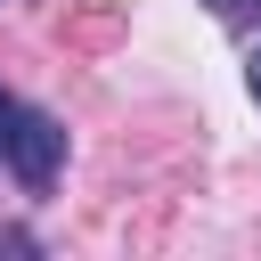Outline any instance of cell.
Returning a JSON list of instances; mask_svg holds the SVG:
<instances>
[{
	"mask_svg": "<svg viewBox=\"0 0 261 261\" xmlns=\"http://www.w3.org/2000/svg\"><path fill=\"white\" fill-rule=\"evenodd\" d=\"M0 163L16 171V188H24V196H49V188H57V163H65V122H57V114H41V106H16V98H8Z\"/></svg>",
	"mask_w": 261,
	"mask_h": 261,
	"instance_id": "obj_1",
	"label": "cell"
},
{
	"mask_svg": "<svg viewBox=\"0 0 261 261\" xmlns=\"http://www.w3.org/2000/svg\"><path fill=\"white\" fill-rule=\"evenodd\" d=\"M212 16H261V0H212Z\"/></svg>",
	"mask_w": 261,
	"mask_h": 261,
	"instance_id": "obj_2",
	"label": "cell"
},
{
	"mask_svg": "<svg viewBox=\"0 0 261 261\" xmlns=\"http://www.w3.org/2000/svg\"><path fill=\"white\" fill-rule=\"evenodd\" d=\"M245 82H253V106H261V49H253V65H245Z\"/></svg>",
	"mask_w": 261,
	"mask_h": 261,
	"instance_id": "obj_3",
	"label": "cell"
},
{
	"mask_svg": "<svg viewBox=\"0 0 261 261\" xmlns=\"http://www.w3.org/2000/svg\"><path fill=\"white\" fill-rule=\"evenodd\" d=\"M0 130H8V90H0Z\"/></svg>",
	"mask_w": 261,
	"mask_h": 261,
	"instance_id": "obj_4",
	"label": "cell"
},
{
	"mask_svg": "<svg viewBox=\"0 0 261 261\" xmlns=\"http://www.w3.org/2000/svg\"><path fill=\"white\" fill-rule=\"evenodd\" d=\"M0 245H16V237H0Z\"/></svg>",
	"mask_w": 261,
	"mask_h": 261,
	"instance_id": "obj_5",
	"label": "cell"
}]
</instances>
